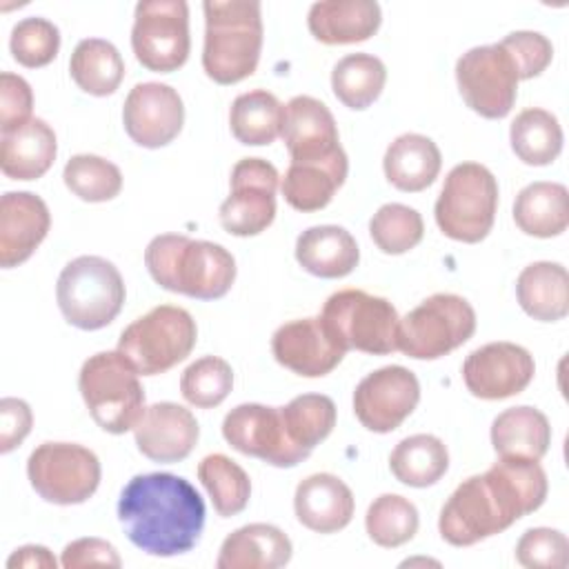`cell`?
I'll return each mask as SVG.
<instances>
[{
  "instance_id": "5",
  "label": "cell",
  "mask_w": 569,
  "mask_h": 569,
  "mask_svg": "<svg viewBox=\"0 0 569 569\" xmlns=\"http://www.w3.org/2000/svg\"><path fill=\"white\" fill-rule=\"evenodd\" d=\"M78 389L100 429L124 433L138 425L144 413V391L138 371L116 351H100L84 360Z\"/></svg>"
},
{
  "instance_id": "14",
  "label": "cell",
  "mask_w": 569,
  "mask_h": 569,
  "mask_svg": "<svg viewBox=\"0 0 569 569\" xmlns=\"http://www.w3.org/2000/svg\"><path fill=\"white\" fill-rule=\"evenodd\" d=\"M278 171L262 158H242L233 164L231 193L220 204L218 218L224 231L247 238L262 233L276 218Z\"/></svg>"
},
{
  "instance_id": "19",
  "label": "cell",
  "mask_w": 569,
  "mask_h": 569,
  "mask_svg": "<svg viewBox=\"0 0 569 569\" xmlns=\"http://www.w3.org/2000/svg\"><path fill=\"white\" fill-rule=\"evenodd\" d=\"M271 351L278 365L305 378L331 373L347 353V349L329 333L320 316L291 320L278 327L271 338Z\"/></svg>"
},
{
  "instance_id": "31",
  "label": "cell",
  "mask_w": 569,
  "mask_h": 569,
  "mask_svg": "<svg viewBox=\"0 0 569 569\" xmlns=\"http://www.w3.org/2000/svg\"><path fill=\"white\" fill-rule=\"evenodd\" d=\"M491 445L500 458L540 460L551 445V427L533 407H511L491 422Z\"/></svg>"
},
{
  "instance_id": "17",
  "label": "cell",
  "mask_w": 569,
  "mask_h": 569,
  "mask_svg": "<svg viewBox=\"0 0 569 569\" xmlns=\"http://www.w3.org/2000/svg\"><path fill=\"white\" fill-rule=\"evenodd\" d=\"M536 365L531 353L513 342H489L471 351L462 365L467 389L482 400L518 396L533 380Z\"/></svg>"
},
{
  "instance_id": "25",
  "label": "cell",
  "mask_w": 569,
  "mask_h": 569,
  "mask_svg": "<svg viewBox=\"0 0 569 569\" xmlns=\"http://www.w3.org/2000/svg\"><path fill=\"white\" fill-rule=\"evenodd\" d=\"M291 540L267 522H253L229 533L216 560L218 569H278L291 560Z\"/></svg>"
},
{
  "instance_id": "20",
  "label": "cell",
  "mask_w": 569,
  "mask_h": 569,
  "mask_svg": "<svg viewBox=\"0 0 569 569\" xmlns=\"http://www.w3.org/2000/svg\"><path fill=\"white\" fill-rule=\"evenodd\" d=\"M136 445L142 456L153 462L184 460L200 436V427L189 409L176 402H156L144 409L133 427Z\"/></svg>"
},
{
  "instance_id": "36",
  "label": "cell",
  "mask_w": 569,
  "mask_h": 569,
  "mask_svg": "<svg viewBox=\"0 0 569 569\" xmlns=\"http://www.w3.org/2000/svg\"><path fill=\"white\" fill-rule=\"evenodd\" d=\"M513 153L531 167L551 164L562 151V129L551 111L531 107L516 116L509 129Z\"/></svg>"
},
{
  "instance_id": "2",
  "label": "cell",
  "mask_w": 569,
  "mask_h": 569,
  "mask_svg": "<svg viewBox=\"0 0 569 569\" xmlns=\"http://www.w3.org/2000/svg\"><path fill=\"white\" fill-rule=\"evenodd\" d=\"M204 502L196 487L173 473L133 476L118 500V520L127 538L149 556L191 551L204 529Z\"/></svg>"
},
{
  "instance_id": "49",
  "label": "cell",
  "mask_w": 569,
  "mask_h": 569,
  "mask_svg": "<svg viewBox=\"0 0 569 569\" xmlns=\"http://www.w3.org/2000/svg\"><path fill=\"white\" fill-rule=\"evenodd\" d=\"M31 409L20 398L0 400V451L9 453L16 449L31 431Z\"/></svg>"
},
{
  "instance_id": "38",
  "label": "cell",
  "mask_w": 569,
  "mask_h": 569,
  "mask_svg": "<svg viewBox=\"0 0 569 569\" xmlns=\"http://www.w3.org/2000/svg\"><path fill=\"white\" fill-rule=\"evenodd\" d=\"M198 480L222 518H231L249 505L251 480L247 471L224 453L204 456L198 465Z\"/></svg>"
},
{
  "instance_id": "22",
  "label": "cell",
  "mask_w": 569,
  "mask_h": 569,
  "mask_svg": "<svg viewBox=\"0 0 569 569\" xmlns=\"http://www.w3.org/2000/svg\"><path fill=\"white\" fill-rule=\"evenodd\" d=\"M291 162L325 160L340 151L338 127L325 102L311 96H296L284 104L280 131Z\"/></svg>"
},
{
  "instance_id": "24",
  "label": "cell",
  "mask_w": 569,
  "mask_h": 569,
  "mask_svg": "<svg viewBox=\"0 0 569 569\" xmlns=\"http://www.w3.org/2000/svg\"><path fill=\"white\" fill-rule=\"evenodd\" d=\"M380 4L373 0H322L307 16L309 31L325 44H353L369 40L380 27Z\"/></svg>"
},
{
  "instance_id": "41",
  "label": "cell",
  "mask_w": 569,
  "mask_h": 569,
  "mask_svg": "<svg viewBox=\"0 0 569 569\" xmlns=\"http://www.w3.org/2000/svg\"><path fill=\"white\" fill-rule=\"evenodd\" d=\"M62 180L71 193L84 202H107L122 189L120 169L93 153L73 156L62 171Z\"/></svg>"
},
{
  "instance_id": "42",
  "label": "cell",
  "mask_w": 569,
  "mask_h": 569,
  "mask_svg": "<svg viewBox=\"0 0 569 569\" xmlns=\"http://www.w3.org/2000/svg\"><path fill=\"white\" fill-rule=\"evenodd\" d=\"M369 233L382 253L400 256L422 240L425 222L416 209L400 202H389L373 213Z\"/></svg>"
},
{
  "instance_id": "7",
  "label": "cell",
  "mask_w": 569,
  "mask_h": 569,
  "mask_svg": "<svg viewBox=\"0 0 569 569\" xmlns=\"http://www.w3.org/2000/svg\"><path fill=\"white\" fill-rule=\"evenodd\" d=\"M498 209V182L478 162L456 164L436 200V222L440 231L458 242H480L489 236Z\"/></svg>"
},
{
  "instance_id": "34",
  "label": "cell",
  "mask_w": 569,
  "mask_h": 569,
  "mask_svg": "<svg viewBox=\"0 0 569 569\" xmlns=\"http://www.w3.org/2000/svg\"><path fill=\"white\" fill-rule=\"evenodd\" d=\"M69 71L84 93L111 96L124 78V62L109 40L84 38L71 53Z\"/></svg>"
},
{
  "instance_id": "47",
  "label": "cell",
  "mask_w": 569,
  "mask_h": 569,
  "mask_svg": "<svg viewBox=\"0 0 569 569\" xmlns=\"http://www.w3.org/2000/svg\"><path fill=\"white\" fill-rule=\"evenodd\" d=\"M33 93L24 78L2 71L0 76V131H13L31 120Z\"/></svg>"
},
{
  "instance_id": "12",
  "label": "cell",
  "mask_w": 569,
  "mask_h": 569,
  "mask_svg": "<svg viewBox=\"0 0 569 569\" xmlns=\"http://www.w3.org/2000/svg\"><path fill=\"white\" fill-rule=\"evenodd\" d=\"M131 47L138 62L156 73L180 69L191 49L184 0H142L136 4Z\"/></svg>"
},
{
  "instance_id": "16",
  "label": "cell",
  "mask_w": 569,
  "mask_h": 569,
  "mask_svg": "<svg viewBox=\"0 0 569 569\" xmlns=\"http://www.w3.org/2000/svg\"><path fill=\"white\" fill-rule=\"evenodd\" d=\"M420 385L413 371L389 365L365 376L353 391V411L360 425L376 433L398 429L416 409Z\"/></svg>"
},
{
  "instance_id": "48",
  "label": "cell",
  "mask_w": 569,
  "mask_h": 569,
  "mask_svg": "<svg viewBox=\"0 0 569 569\" xmlns=\"http://www.w3.org/2000/svg\"><path fill=\"white\" fill-rule=\"evenodd\" d=\"M64 569L78 567H120L122 560L116 547L102 538H78L69 542L60 558Z\"/></svg>"
},
{
  "instance_id": "13",
  "label": "cell",
  "mask_w": 569,
  "mask_h": 569,
  "mask_svg": "<svg viewBox=\"0 0 569 569\" xmlns=\"http://www.w3.org/2000/svg\"><path fill=\"white\" fill-rule=\"evenodd\" d=\"M518 69L500 44L473 47L456 62L462 100L482 118H505L518 96Z\"/></svg>"
},
{
  "instance_id": "23",
  "label": "cell",
  "mask_w": 569,
  "mask_h": 569,
  "mask_svg": "<svg viewBox=\"0 0 569 569\" xmlns=\"http://www.w3.org/2000/svg\"><path fill=\"white\" fill-rule=\"evenodd\" d=\"M296 518L316 533H336L353 518V493L333 473H313L296 487Z\"/></svg>"
},
{
  "instance_id": "27",
  "label": "cell",
  "mask_w": 569,
  "mask_h": 569,
  "mask_svg": "<svg viewBox=\"0 0 569 569\" xmlns=\"http://www.w3.org/2000/svg\"><path fill=\"white\" fill-rule=\"evenodd\" d=\"M0 142V169L11 180L44 176L58 151L53 129L40 118H31L22 127L2 133Z\"/></svg>"
},
{
  "instance_id": "26",
  "label": "cell",
  "mask_w": 569,
  "mask_h": 569,
  "mask_svg": "<svg viewBox=\"0 0 569 569\" xmlns=\"http://www.w3.org/2000/svg\"><path fill=\"white\" fill-rule=\"evenodd\" d=\"M349 171L345 149L325 160L291 162L280 182L284 200L298 211H318L327 207L342 187Z\"/></svg>"
},
{
  "instance_id": "40",
  "label": "cell",
  "mask_w": 569,
  "mask_h": 569,
  "mask_svg": "<svg viewBox=\"0 0 569 569\" xmlns=\"http://www.w3.org/2000/svg\"><path fill=\"white\" fill-rule=\"evenodd\" d=\"M418 509L398 493L378 496L365 516L369 538L387 549L409 542L418 531Z\"/></svg>"
},
{
  "instance_id": "18",
  "label": "cell",
  "mask_w": 569,
  "mask_h": 569,
  "mask_svg": "<svg viewBox=\"0 0 569 569\" xmlns=\"http://www.w3.org/2000/svg\"><path fill=\"white\" fill-rule=\"evenodd\" d=\"M122 122L136 144L147 149L164 147L182 131V98L169 84L140 82L124 100Z\"/></svg>"
},
{
  "instance_id": "33",
  "label": "cell",
  "mask_w": 569,
  "mask_h": 569,
  "mask_svg": "<svg viewBox=\"0 0 569 569\" xmlns=\"http://www.w3.org/2000/svg\"><path fill=\"white\" fill-rule=\"evenodd\" d=\"M284 122V104L264 89L240 93L229 109V127L238 142L262 147L271 144Z\"/></svg>"
},
{
  "instance_id": "35",
  "label": "cell",
  "mask_w": 569,
  "mask_h": 569,
  "mask_svg": "<svg viewBox=\"0 0 569 569\" xmlns=\"http://www.w3.org/2000/svg\"><path fill=\"white\" fill-rule=\"evenodd\" d=\"M449 467L445 442L431 433H416L396 445L389 456V469L398 482L409 487L436 485Z\"/></svg>"
},
{
  "instance_id": "8",
  "label": "cell",
  "mask_w": 569,
  "mask_h": 569,
  "mask_svg": "<svg viewBox=\"0 0 569 569\" xmlns=\"http://www.w3.org/2000/svg\"><path fill=\"white\" fill-rule=\"evenodd\" d=\"M198 340V327L182 307L160 305L136 318L118 340V351L142 376H158L182 362Z\"/></svg>"
},
{
  "instance_id": "3",
  "label": "cell",
  "mask_w": 569,
  "mask_h": 569,
  "mask_svg": "<svg viewBox=\"0 0 569 569\" xmlns=\"http://www.w3.org/2000/svg\"><path fill=\"white\" fill-rule=\"evenodd\" d=\"M144 264L162 289L198 300L222 298L236 280V260L222 244L178 233L156 236Z\"/></svg>"
},
{
  "instance_id": "46",
  "label": "cell",
  "mask_w": 569,
  "mask_h": 569,
  "mask_svg": "<svg viewBox=\"0 0 569 569\" xmlns=\"http://www.w3.org/2000/svg\"><path fill=\"white\" fill-rule=\"evenodd\" d=\"M498 44L511 56L520 80L540 76L553 58L551 42L538 31H513Z\"/></svg>"
},
{
  "instance_id": "43",
  "label": "cell",
  "mask_w": 569,
  "mask_h": 569,
  "mask_svg": "<svg viewBox=\"0 0 569 569\" xmlns=\"http://www.w3.org/2000/svg\"><path fill=\"white\" fill-rule=\"evenodd\" d=\"M233 387L231 365L218 356H204L191 362L180 378L184 400L198 409L218 407Z\"/></svg>"
},
{
  "instance_id": "10",
  "label": "cell",
  "mask_w": 569,
  "mask_h": 569,
  "mask_svg": "<svg viewBox=\"0 0 569 569\" xmlns=\"http://www.w3.org/2000/svg\"><path fill=\"white\" fill-rule=\"evenodd\" d=\"M476 331L473 307L456 293H433L398 322V351L416 360H436Z\"/></svg>"
},
{
  "instance_id": "30",
  "label": "cell",
  "mask_w": 569,
  "mask_h": 569,
  "mask_svg": "<svg viewBox=\"0 0 569 569\" xmlns=\"http://www.w3.org/2000/svg\"><path fill=\"white\" fill-rule=\"evenodd\" d=\"M516 296L522 311L533 320H562L569 311V273L558 262H533L520 271Z\"/></svg>"
},
{
  "instance_id": "15",
  "label": "cell",
  "mask_w": 569,
  "mask_h": 569,
  "mask_svg": "<svg viewBox=\"0 0 569 569\" xmlns=\"http://www.w3.org/2000/svg\"><path fill=\"white\" fill-rule=\"evenodd\" d=\"M222 436L236 451L273 467H296L309 458V451L289 438L282 407L258 402L238 405L224 416Z\"/></svg>"
},
{
  "instance_id": "11",
  "label": "cell",
  "mask_w": 569,
  "mask_h": 569,
  "mask_svg": "<svg viewBox=\"0 0 569 569\" xmlns=\"http://www.w3.org/2000/svg\"><path fill=\"white\" fill-rule=\"evenodd\" d=\"M98 456L76 442H42L27 460V476L33 491L53 505H80L100 485Z\"/></svg>"
},
{
  "instance_id": "28",
  "label": "cell",
  "mask_w": 569,
  "mask_h": 569,
  "mask_svg": "<svg viewBox=\"0 0 569 569\" xmlns=\"http://www.w3.org/2000/svg\"><path fill=\"white\" fill-rule=\"evenodd\" d=\"M296 260L318 278H345L360 260L356 238L338 224L309 227L296 240Z\"/></svg>"
},
{
  "instance_id": "9",
  "label": "cell",
  "mask_w": 569,
  "mask_h": 569,
  "mask_svg": "<svg viewBox=\"0 0 569 569\" xmlns=\"http://www.w3.org/2000/svg\"><path fill=\"white\" fill-rule=\"evenodd\" d=\"M320 320L347 351L356 349L371 356L398 351V311L380 296L362 289H340L322 307Z\"/></svg>"
},
{
  "instance_id": "6",
  "label": "cell",
  "mask_w": 569,
  "mask_h": 569,
  "mask_svg": "<svg viewBox=\"0 0 569 569\" xmlns=\"http://www.w3.org/2000/svg\"><path fill=\"white\" fill-rule=\"evenodd\" d=\"M124 280L113 262L100 256H78L58 276L56 298L64 320L82 331H96L116 320L124 305Z\"/></svg>"
},
{
  "instance_id": "4",
  "label": "cell",
  "mask_w": 569,
  "mask_h": 569,
  "mask_svg": "<svg viewBox=\"0 0 569 569\" xmlns=\"http://www.w3.org/2000/svg\"><path fill=\"white\" fill-rule=\"evenodd\" d=\"M202 69L218 84L249 78L260 60L262 18L256 0H207Z\"/></svg>"
},
{
  "instance_id": "37",
  "label": "cell",
  "mask_w": 569,
  "mask_h": 569,
  "mask_svg": "<svg viewBox=\"0 0 569 569\" xmlns=\"http://www.w3.org/2000/svg\"><path fill=\"white\" fill-rule=\"evenodd\" d=\"M387 82L385 62L371 53H349L340 58L331 71V89L336 98L356 111L371 107Z\"/></svg>"
},
{
  "instance_id": "29",
  "label": "cell",
  "mask_w": 569,
  "mask_h": 569,
  "mask_svg": "<svg viewBox=\"0 0 569 569\" xmlns=\"http://www.w3.org/2000/svg\"><path fill=\"white\" fill-rule=\"evenodd\" d=\"M382 167L396 189L416 193L433 184L442 167V156L431 138L402 133L387 147Z\"/></svg>"
},
{
  "instance_id": "44",
  "label": "cell",
  "mask_w": 569,
  "mask_h": 569,
  "mask_svg": "<svg viewBox=\"0 0 569 569\" xmlns=\"http://www.w3.org/2000/svg\"><path fill=\"white\" fill-rule=\"evenodd\" d=\"M9 47L16 62L29 69H38L58 56L60 31L47 18H24L11 29Z\"/></svg>"
},
{
  "instance_id": "39",
  "label": "cell",
  "mask_w": 569,
  "mask_h": 569,
  "mask_svg": "<svg viewBox=\"0 0 569 569\" xmlns=\"http://www.w3.org/2000/svg\"><path fill=\"white\" fill-rule=\"evenodd\" d=\"M289 438L305 451H313L336 427V405L322 393L296 396L282 407Z\"/></svg>"
},
{
  "instance_id": "1",
  "label": "cell",
  "mask_w": 569,
  "mask_h": 569,
  "mask_svg": "<svg viewBox=\"0 0 569 569\" xmlns=\"http://www.w3.org/2000/svg\"><path fill=\"white\" fill-rule=\"evenodd\" d=\"M547 473L538 460L500 458L482 476L462 480L440 511V536L469 547L509 529L547 498Z\"/></svg>"
},
{
  "instance_id": "32",
  "label": "cell",
  "mask_w": 569,
  "mask_h": 569,
  "mask_svg": "<svg viewBox=\"0 0 569 569\" xmlns=\"http://www.w3.org/2000/svg\"><path fill=\"white\" fill-rule=\"evenodd\" d=\"M518 229L536 238L560 236L569 224V193L560 182H531L513 202Z\"/></svg>"
},
{
  "instance_id": "21",
  "label": "cell",
  "mask_w": 569,
  "mask_h": 569,
  "mask_svg": "<svg viewBox=\"0 0 569 569\" xmlns=\"http://www.w3.org/2000/svg\"><path fill=\"white\" fill-rule=\"evenodd\" d=\"M51 216L42 198L29 191H7L0 200V264L18 267L47 238Z\"/></svg>"
},
{
  "instance_id": "50",
  "label": "cell",
  "mask_w": 569,
  "mask_h": 569,
  "mask_svg": "<svg viewBox=\"0 0 569 569\" xmlns=\"http://www.w3.org/2000/svg\"><path fill=\"white\" fill-rule=\"evenodd\" d=\"M9 569H56V558L47 547L24 545L11 553L7 560Z\"/></svg>"
},
{
  "instance_id": "45",
  "label": "cell",
  "mask_w": 569,
  "mask_h": 569,
  "mask_svg": "<svg viewBox=\"0 0 569 569\" xmlns=\"http://www.w3.org/2000/svg\"><path fill=\"white\" fill-rule=\"evenodd\" d=\"M516 560L527 569H565L569 565V540L558 529H527L516 545Z\"/></svg>"
}]
</instances>
